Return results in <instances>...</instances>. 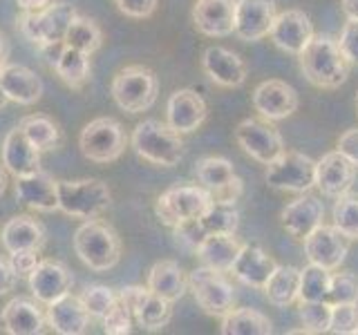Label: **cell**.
<instances>
[{
	"mask_svg": "<svg viewBox=\"0 0 358 335\" xmlns=\"http://www.w3.org/2000/svg\"><path fill=\"white\" fill-rule=\"evenodd\" d=\"M341 7L350 20H358V0H341Z\"/></svg>",
	"mask_w": 358,
	"mask_h": 335,
	"instance_id": "db71d44e",
	"label": "cell"
},
{
	"mask_svg": "<svg viewBox=\"0 0 358 335\" xmlns=\"http://www.w3.org/2000/svg\"><path fill=\"white\" fill-rule=\"evenodd\" d=\"M65 47H67L65 40H52V43L41 45L38 52H41V56L45 59V63H48L50 67H54L56 63H59V59H61V54H63Z\"/></svg>",
	"mask_w": 358,
	"mask_h": 335,
	"instance_id": "816d5d0a",
	"label": "cell"
},
{
	"mask_svg": "<svg viewBox=\"0 0 358 335\" xmlns=\"http://www.w3.org/2000/svg\"><path fill=\"white\" fill-rule=\"evenodd\" d=\"M300 72L313 87L338 89L350 78V61L341 52L338 38L329 34H313L307 47L298 54Z\"/></svg>",
	"mask_w": 358,
	"mask_h": 335,
	"instance_id": "6da1fadb",
	"label": "cell"
},
{
	"mask_svg": "<svg viewBox=\"0 0 358 335\" xmlns=\"http://www.w3.org/2000/svg\"><path fill=\"white\" fill-rule=\"evenodd\" d=\"M145 286L168 302H177L188 290V277L175 260H162L152 264Z\"/></svg>",
	"mask_w": 358,
	"mask_h": 335,
	"instance_id": "1f68e13d",
	"label": "cell"
},
{
	"mask_svg": "<svg viewBox=\"0 0 358 335\" xmlns=\"http://www.w3.org/2000/svg\"><path fill=\"white\" fill-rule=\"evenodd\" d=\"M45 324H48V318L38 306V299L14 297L0 311V327L11 335H36Z\"/></svg>",
	"mask_w": 358,
	"mask_h": 335,
	"instance_id": "d4e9b609",
	"label": "cell"
},
{
	"mask_svg": "<svg viewBox=\"0 0 358 335\" xmlns=\"http://www.w3.org/2000/svg\"><path fill=\"white\" fill-rule=\"evenodd\" d=\"M266 184L285 193H309L316 186V161L298 150H282L271 163H266Z\"/></svg>",
	"mask_w": 358,
	"mask_h": 335,
	"instance_id": "ba28073f",
	"label": "cell"
},
{
	"mask_svg": "<svg viewBox=\"0 0 358 335\" xmlns=\"http://www.w3.org/2000/svg\"><path fill=\"white\" fill-rule=\"evenodd\" d=\"M356 335H358V331H356Z\"/></svg>",
	"mask_w": 358,
	"mask_h": 335,
	"instance_id": "91938a15",
	"label": "cell"
},
{
	"mask_svg": "<svg viewBox=\"0 0 358 335\" xmlns=\"http://www.w3.org/2000/svg\"><path fill=\"white\" fill-rule=\"evenodd\" d=\"M305 255L311 264L327 268V271H338L345 262L347 251H350V239L334 226H318L309 237L302 239Z\"/></svg>",
	"mask_w": 358,
	"mask_h": 335,
	"instance_id": "9a60e30c",
	"label": "cell"
},
{
	"mask_svg": "<svg viewBox=\"0 0 358 335\" xmlns=\"http://www.w3.org/2000/svg\"><path fill=\"white\" fill-rule=\"evenodd\" d=\"M224 335H271L273 322L255 308H233L222 318Z\"/></svg>",
	"mask_w": 358,
	"mask_h": 335,
	"instance_id": "836d02e7",
	"label": "cell"
},
{
	"mask_svg": "<svg viewBox=\"0 0 358 335\" xmlns=\"http://www.w3.org/2000/svg\"><path fill=\"white\" fill-rule=\"evenodd\" d=\"M3 165L11 177H29L41 170V150L34 145L18 126L5 134Z\"/></svg>",
	"mask_w": 358,
	"mask_h": 335,
	"instance_id": "cb8c5ba5",
	"label": "cell"
},
{
	"mask_svg": "<svg viewBox=\"0 0 358 335\" xmlns=\"http://www.w3.org/2000/svg\"><path fill=\"white\" fill-rule=\"evenodd\" d=\"M5 190H7V172L3 170V165H0V197L5 195Z\"/></svg>",
	"mask_w": 358,
	"mask_h": 335,
	"instance_id": "9f6ffc18",
	"label": "cell"
},
{
	"mask_svg": "<svg viewBox=\"0 0 358 335\" xmlns=\"http://www.w3.org/2000/svg\"><path fill=\"white\" fill-rule=\"evenodd\" d=\"M74 253L87 268L106 273L121 260V239L110 223L101 219H85L74 232Z\"/></svg>",
	"mask_w": 358,
	"mask_h": 335,
	"instance_id": "7a4b0ae2",
	"label": "cell"
},
{
	"mask_svg": "<svg viewBox=\"0 0 358 335\" xmlns=\"http://www.w3.org/2000/svg\"><path fill=\"white\" fill-rule=\"evenodd\" d=\"M16 282H18V277L14 273V268H11L9 257L0 255V297L11 293L14 286H16Z\"/></svg>",
	"mask_w": 358,
	"mask_h": 335,
	"instance_id": "f907efd6",
	"label": "cell"
},
{
	"mask_svg": "<svg viewBox=\"0 0 358 335\" xmlns=\"http://www.w3.org/2000/svg\"><path fill=\"white\" fill-rule=\"evenodd\" d=\"M278 262L271 255H266L260 246L255 244H244L242 251L235 260L231 273L240 279L242 284L251 286V288H264L268 282V277L275 271Z\"/></svg>",
	"mask_w": 358,
	"mask_h": 335,
	"instance_id": "f546056e",
	"label": "cell"
},
{
	"mask_svg": "<svg viewBox=\"0 0 358 335\" xmlns=\"http://www.w3.org/2000/svg\"><path fill=\"white\" fill-rule=\"evenodd\" d=\"M235 5H238V0H195V29L208 38L231 36L235 31Z\"/></svg>",
	"mask_w": 358,
	"mask_h": 335,
	"instance_id": "7402d4cb",
	"label": "cell"
},
{
	"mask_svg": "<svg viewBox=\"0 0 358 335\" xmlns=\"http://www.w3.org/2000/svg\"><path fill=\"white\" fill-rule=\"evenodd\" d=\"M268 36L278 50L298 56L313 38V22L302 9H285L275 16Z\"/></svg>",
	"mask_w": 358,
	"mask_h": 335,
	"instance_id": "2e32d148",
	"label": "cell"
},
{
	"mask_svg": "<svg viewBox=\"0 0 358 335\" xmlns=\"http://www.w3.org/2000/svg\"><path fill=\"white\" fill-rule=\"evenodd\" d=\"M63 40H65L67 47L81 50V52L92 56L101 47V43H103V31H101V27L92 18L76 14L74 20L70 22V27H67V31H65Z\"/></svg>",
	"mask_w": 358,
	"mask_h": 335,
	"instance_id": "8d00e7d4",
	"label": "cell"
},
{
	"mask_svg": "<svg viewBox=\"0 0 358 335\" xmlns=\"http://www.w3.org/2000/svg\"><path fill=\"white\" fill-rule=\"evenodd\" d=\"M54 72L59 74V78L67 87L81 89L87 83L90 72H92L90 54H85L81 50H74V47H65L59 63L54 65Z\"/></svg>",
	"mask_w": 358,
	"mask_h": 335,
	"instance_id": "d590c367",
	"label": "cell"
},
{
	"mask_svg": "<svg viewBox=\"0 0 358 335\" xmlns=\"http://www.w3.org/2000/svg\"><path fill=\"white\" fill-rule=\"evenodd\" d=\"M9 262L11 268L18 279H29V275L34 273V268L38 266V251H16V253H9Z\"/></svg>",
	"mask_w": 358,
	"mask_h": 335,
	"instance_id": "7dc6e473",
	"label": "cell"
},
{
	"mask_svg": "<svg viewBox=\"0 0 358 335\" xmlns=\"http://www.w3.org/2000/svg\"><path fill=\"white\" fill-rule=\"evenodd\" d=\"M235 141L240 148L260 163H271L285 150V139L280 130L268 119H244L235 128Z\"/></svg>",
	"mask_w": 358,
	"mask_h": 335,
	"instance_id": "8fae6325",
	"label": "cell"
},
{
	"mask_svg": "<svg viewBox=\"0 0 358 335\" xmlns=\"http://www.w3.org/2000/svg\"><path fill=\"white\" fill-rule=\"evenodd\" d=\"M356 181V165L338 150L322 154L316 161V188L324 197H341L350 193Z\"/></svg>",
	"mask_w": 358,
	"mask_h": 335,
	"instance_id": "44dd1931",
	"label": "cell"
},
{
	"mask_svg": "<svg viewBox=\"0 0 358 335\" xmlns=\"http://www.w3.org/2000/svg\"><path fill=\"white\" fill-rule=\"evenodd\" d=\"M128 137L123 132V126L112 117L92 119L81 130L78 137V148L83 156L92 163H112L126 150Z\"/></svg>",
	"mask_w": 358,
	"mask_h": 335,
	"instance_id": "52a82bcc",
	"label": "cell"
},
{
	"mask_svg": "<svg viewBox=\"0 0 358 335\" xmlns=\"http://www.w3.org/2000/svg\"><path fill=\"white\" fill-rule=\"evenodd\" d=\"M45 318L54 333L59 335H83L90 329V313L78 295L67 293L48 304Z\"/></svg>",
	"mask_w": 358,
	"mask_h": 335,
	"instance_id": "484cf974",
	"label": "cell"
},
{
	"mask_svg": "<svg viewBox=\"0 0 358 335\" xmlns=\"http://www.w3.org/2000/svg\"><path fill=\"white\" fill-rule=\"evenodd\" d=\"M331 304H358V277L354 273H334L329 282Z\"/></svg>",
	"mask_w": 358,
	"mask_h": 335,
	"instance_id": "7bdbcfd3",
	"label": "cell"
},
{
	"mask_svg": "<svg viewBox=\"0 0 358 335\" xmlns=\"http://www.w3.org/2000/svg\"><path fill=\"white\" fill-rule=\"evenodd\" d=\"M201 234L213 232H238L240 226V212L235 208L233 201H217L213 199L210 206L195 219Z\"/></svg>",
	"mask_w": 358,
	"mask_h": 335,
	"instance_id": "e575fe53",
	"label": "cell"
},
{
	"mask_svg": "<svg viewBox=\"0 0 358 335\" xmlns=\"http://www.w3.org/2000/svg\"><path fill=\"white\" fill-rule=\"evenodd\" d=\"M0 244L7 253L41 251L45 246V226L31 215H16L0 230Z\"/></svg>",
	"mask_w": 358,
	"mask_h": 335,
	"instance_id": "83f0119b",
	"label": "cell"
},
{
	"mask_svg": "<svg viewBox=\"0 0 358 335\" xmlns=\"http://www.w3.org/2000/svg\"><path fill=\"white\" fill-rule=\"evenodd\" d=\"M262 290L266 299L278 308H287L291 304H296L300 295V268L278 264Z\"/></svg>",
	"mask_w": 358,
	"mask_h": 335,
	"instance_id": "d6a6232c",
	"label": "cell"
},
{
	"mask_svg": "<svg viewBox=\"0 0 358 335\" xmlns=\"http://www.w3.org/2000/svg\"><path fill=\"white\" fill-rule=\"evenodd\" d=\"M110 92L115 103L128 112V114H141V112H148L157 94H159V81L152 70L143 65H128L119 70L112 78Z\"/></svg>",
	"mask_w": 358,
	"mask_h": 335,
	"instance_id": "277c9868",
	"label": "cell"
},
{
	"mask_svg": "<svg viewBox=\"0 0 358 335\" xmlns=\"http://www.w3.org/2000/svg\"><path fill=\"white\" fill-rule=\"evenodd\" d=\"M59 210L76 219L101 217L112 204L108 184L99 179H78V181H56Z\"/></svg>",
	"mask_w": 358,
	"mask_h": 335,
	"instance_id": "5b68a950",
	"label": "cell"
},
{
	"mask_svg": "<svg viewBox=\"0 0 358 335\" xmlns=\"http://www.w3.org/2000/svg\"><path fill=\"white\" fill-rule=\"evenodd\" d=\"M298 318L302 322V333H327L331 320V302L298 299Z\"/></svg>",
	"mask_w": 358,
	"mask_h": 335,
	"instance_id": "60d3db41",
	"label": "cell"
},
{
	"mask_svg": "<svg viewBox=\"0 0 358 335\" xmlns=\"http://www.w3.org/2000/svg\"><path fill=\"white\" fill-rule=\"evenodd\" d=\"M322 219H324V204L309 193H300V197L289 201L282 208V212H280L282 228L298 241L309 237L318 226H322L324 223Z\"/></svg>",
	"mask_w": 358,
	"mask_h": 335,
	"instance_id": "d6986e66",
	"label": "cell"
},
{
	"mask_svg": "<svg viewBox=\"0 0 358 335\" xmlns=\"http://www.w3.org/2000/svg\"><path fill=\"white\" fill-rule=\"evenodd\" d=\"M16 199L20 204L29 206L31 210L54 212L59 210V193H56V181L50 172L43 168L29 177L16 179Z\"/></svg>",
	"mask_w": 358,
	"mask_h": 335,
	"instance_id": "4316f807",
	"label": "cell"
},
{
	"mask_svg": "<svg viewBox=\"0 0 358 335\" xmlns=\"http://www.w3.org/2000/svg\"><path fill=\"white\" fill-rule=\"evenodd\" d=\"M275 16V0H238L233 34H238V38L246 43L262 40L271 31Z\"/></svg>",
	"mask_w": 358,
	"mask_h": 335,
	"instance_id": "ac0fdd59",
	"label": "cell"
},
{
	"mask_svg": "<svg viewBox=\"0 0 358 335\" xmlns=\"http://www.w3.org/2000/svg\"><path fill=\"white\" fill-rule=\"evenodd\" d=\"M81 302H83V306L87 308L90 313V318H94V320H103L110 308L115 306V302H117V293L112 288L108 286H87L81 295Z\"/></svg>",
	"mask_w": 358,
	"mask_h": 335,
	"instance_id": "b9f144b4",
	"label": "cell"
},
{
	"mask_svg": "<svg viewBox=\"0 0 358 335\" xmlns=\"http://www.w3.org/2000/svg\"><path fill=\"white\" fill-rule=\"evenodd\" d=\"M132 320L134 318H132V311L128 308V304L121 297H117L115 306H112L108 315L101 320L103 322V333L106 335H126L132 331Z\"/></svg>",
	"mask_w": 358,
	"mask_h": 335,
	"instance_id": "f6af8a7d",
	"label": "cell"
},
{
	"mask_svg": "<svg viewBox=\"0 0 358 335\" xmlns=\"http://www.w3.org/2000/svg\"><path fill=\"white\" fill-rule=\"evenodd\" d=\"M7 56H9V45H7V38L0 34V70L7 65Z\"/></svg>",
	"mask_w": 358,
	"mask_h": 335,
	"instance_id": "11a10c76",
	"label": "cell"
},
{
	"mask_svg": "<svg viewBox=\"0 0 358 335\" xmlns=\"http://www.w3.org/2000/svg\"><path fill=\"white\" fill-rule=\"evenodd\" d=\"M329 282H331V271L309 262L305 268H300V295H298V299L327 302Z\"/></svg>",
	"mask_w": 358,
	"mask_h": 335,
	"instance_id": "f35d334b",
	"label": "cell"
},
{
	"mask_svg": "<svg viewBox=\"0 0 358 335\" xmlns=\"http://www.w3.org/2000/svg\"><path fill=\"white\" fill-rule=\"evenodd\" d=\"M132 148L152 165L173 168L184 156V139L168 123L145 119L132 132Z\"/></svg>",
	"mask_w": 358,
	"mask_h": 335,
	"instance_id": "3957f363",
	"label": "cell"
},
{
	"mask_svg": "<svg viewBox=\"0 0 358 335\" xmlns=\"http://www.w3.org/2000/svg\"><path fill=\"white\" fill-rule=\"evenodd\" d=\"M0 85H3L9 100L18 105H34L43 96V81L36 72L25 65L7 63L0 70Z\"/></svg>",
	"mask_w": 358,
	"mask_h": 335,
	"instance_id": "4dcf8cb0",
	"label": "cell"
},
{
	"mask_svg": "<svg viewBox=\"0 0 358 335\" xmlns=\"http://www.w3.org/2000/svg\"><path fill=\"white\" fill-rule=\"evenodd\" d=\"M336 150L345 154L347 159L358 168V128L345 130L338 137V141H336Z\"/></svg>",
	"mask_w": 358,
	"mask_h": 335,
	"instance_id": "681fc988",
	"label": "cell"
},
{
	"mask_svg": "<svg viewBox=\"0 0 358 335\" xmlns=\"http://www.w3.org/2000/svg\"><path fill=\"white\" fill-rule=\"evenodd\" d=\"M76 14L78 11L70 3H52L43 11H22V16L18 18V29L22 38L41 47L45 43L63 40Z\"/></svg>",
	"mask_w": 358,
	"mask_h": 335,
	"instance_id": "9c48e42d",
	"label": "cell"
},
{
	"mask_svg": "<svg viewBox=\"0 0 358 335\" xmlns=\"http://www.w3.org/2000/svg\"><path fill=\"white\" fill-rule=\"evenodd\" d=\"M358 331V304H331L329 331L334 335H356Z\"/></svg>",
	"mask_w": 358,
	"mask_h": 335,
	"instance_id": "ee69618b",
	"label": "cell"
},
{
	"mask_svg": "<svg viewBox=\"0 0 358 335\" xmlns=\"http://www.w3.org/2000/svg\"><path fill=\"white\" fill-rule=\"evenodd\" d=\"M356 114H358V94H356Z\"/></svg>",
	"mask_w": 358,
	"mask_h": 335,
	"instance_id": "680465c9",
	"label": "cell"
},
{
	"mask_svg": "<svg viewBox=\"0 0 358 335\" xmlns=\"http://www.w3.org/2000/svg\"><path fill=\"white\" fill-rule=\"evenodd\" d=\"M206 100L190 87L175 89L166 103V123L179 134L195 132L206 121Z\"/></svg>",
	"mask_w": 358,
	"mask_h": 335,
	"instance_id": "ffe728a7",
	"label": "cell"
},
{
	"mask_svg": "<svg viewBox=\"0 0 358 335\" xmlns=\"http://www.w3.org/2000/svg\"><path fill=\"white\" fill-rule=\"evenodd\" d=\"M115 5L119 7L121 14L130 18H148L155 14L159 0H115Z\"/></svg>",
	"mask_w": 358,
	"mask_h": 335,
	"instance_id": "c3c4849f",
	"label": "cell"
},
{
	"mask_svg": "<svg viewBox=\"0 0 358 335\" xmlns=\"http://www.w3.org/2000/svg\"><path fill=\"white\" fill-rule=\"evenodd\" d=\"M195 179L217 201H238L242 195V179L224 156H204L195 163Z\"/></svg>",
	"mask_w": 358,
	"mask_h": 335,
	"instance_id": "4fadbf2b",
	"label": "cell"
},
{
	"mask_svg": "<svg viewBox=\"0 0 358 335\" xmlns=\"http://www.w3.org/2000/svg\"><path fill=\"white\" fill-rule=\"evenodd\" d=\"M119 297L132 311L134 322L145 331H162L173 318V302L152 293L148 286H126L119 290Z\"/></svg>",
	"mask_w": 358,
	"mask_h": 335,
	"instance_id": "7c38bea8",
	"label": "cell"
},
{
	"mask_svg": "<svg viewBox=\"0 0 358 335\" xmlns=\"http://www.w3.org/2000/svg\"><path fill=\"white\" fill-rule=\"evenodd\" d=\"M22 11H43L52 5V0H16Z\"/></svg>",
	"mask_w": 358,
	"mask_h": 335,
	"instance_id": "f5cc1de1",
	"label": "cell"
},
{
	"mask_svg": "<svg viewBox=\"0 0 358 335\" xmlns=\"http://www.w3.org/2000/svg\"><path fill=\"white\" fill-rule=\"evenodd\" d=\"M29 290L38 304H52L59 297L67 295L72 290L74 277L63 262L59 260H41L38 266L29 275Z\"/></svg>",
	"mask_w": 358,
	"mask_h": 335,
	"instance_id": "e0dca14e",
	"label": "cell"
},
{
	"mask_svg": "<svg viewBox=\"0 0 358 335\" xmlns=\"http://www.w3.org/2000/svg\"><path fill=\"white\" fill-rule=\"evenodd\" d=\"M242 246L244 241H240V237H235V232H213L201 239L195 255L204 266H210L222 273H231Z\"/></svg>",
	"mask_w": 358,
	"mask_h": 335,
	"instance_id": "f1b7e54d",
	"label": "cell"
},
{
	"mask_svg": "<svg viewBox=\"0 0 358 335\" xmlns=\"http://www.w3.org/2000/svg\"><path fill=\"white\" fill-rule=\"evenodd\" d=\"M210 193L201 186H173L159 195L155 210L162 223L175 228L184 221L197 219L210 206Z\"/></svg>",
	"mask_w": 358,
	"mask_h": 335,
	"instance_id": "30bf717a",
	"label": "cell"
},
{
	"mask_svg": "<svg viewBox=\"0 0 358 335\" xmlns=\"http://www.w3.org/2000/svg\"><path fill=\"white\" fill-rule=\"evenodd\" d=\"M334 226L338 228L350 241H358V195L345 193L336 197L331 210Z\"/></svg>",
	"mask_w": 358,
	"mask_h": 335,
	"instance_id": "ab89813d",
	"label": "cell"
},
{
	"mask_svg": "<svg viewBox=\"0 0 358 335\" xmlns=\"http://www.w3.org/2000/svg\"><path fill=\"white\" fill-rule=\"evenodd\" d=\"M7 94H5V89H3V85H0V110H3L5 105H7Z\"/></svg>",
	"mask_w": 358,
	"mask_h": 335,
	"instance_id": "6f0895ef",
	"label": "cell"
},
{
	"mask_svg": "<svg viewBox=\"0 0 358 335\" xmlns=\"http://www.w3.org/2000/svg\"><path fill=\"white\" fill-rule=\"evenodd\" d=\"M188 290L193 293L197 306L210 318H224L235 308V288L227 279V273L210 266H197L188 275Z\"/></svg>",
	"mask_w": 358,
	"mask_h": 335,
	"instance_id": "8992f818",
	"label": "cell"
},
{
	"mask_svg": "<svg viewBox=\"0 0 358 335\" xmlns=\"http://www.w3.org/2000/svg\"><path fill=\"white\" fill-rule=\"evenodd\" d=\"M18 128L25 132V137L36 145L41 152L45 150H54L56 145L61 141V130L59 126L45 114H29V117H22Z\"/></svg>",
	"mask_w": 358,
	"mask_h": 335,
	"instance_id": "74e56055",
	"label": "cell"
},
{
	"mask_svg": "<svg viewBox=\"0 0 358 335\" xmlns=\"http://www.w3.org/2000/svg\"><path fill=\"white\" fill-rule=\"evenodd\" d=\"M341 52L345 54V59L350 61V65H358V20H350L343 25L341 36H338Z\"/></svg>",
	"mask_w": 358,
	"mask_h": 335,
	"instance_id": "bcb514c9",
	"label": "cell"
},
{
	"mask_svg": "<svg viewBox=\"0 0 358 335\" xmlns=\"http://www.w3.org/2000/svg\"><path fill=\"white\" fill-rule=\"evenodd\" d=\"M251 103L262 119L282 121L298 110L300 98L289 83L280 81V78H268V81H262L253 89Z\"/></svg>",
	"mask_w": 358,
	"mask_h": 335,
	"instance_id": "5bb4252c",
	"label": "cell"
},
{
	"mask_svg": "<svg viewBox=\"0 0 358 335\" xmlns=\"http://www.w3.org/2000/svg\"><path fill=\"white\" fill-rule=\"evenodd\" d=\"M201 70L220 87H240L249 76V67L240 56L227 47H220V45L204 50V54H201Z\"/></svg>",
	"mask_w": 358,
	"mask_h": 335,
	"instance_id": "603a6c76",
	"label": "cell"
}]
</instances>
